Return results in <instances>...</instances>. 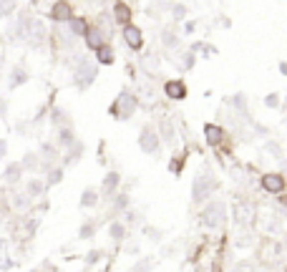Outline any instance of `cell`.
<instances>
[{
	"label": "cell",
	"mask_w": 287,
	"mask_h": 272,
	"mask_svg": "<svg viewBox=\"0 0 287 272\" xmlns=\"http://www.w3.org/2000/svg\"><path fill=\"white\" fill-rule=\"evenodd\" d=\"M101 202V194H98V189H94V186H86L84 191H81V207L84 209H94L96 204Z\"/></svg>",
	"instance_id": "21"
},
{
	"label": "cell",
	"mask_w": 287,
	"mask_h": 272,
	"mask_svg": "<svg viewBox=\"0 0 287 272\" xmlns=\"http://www.w3.org/2000/svg\"><path fill=\"white\" fill-rule=\"evenodd\" d=\"M5 157H8V141L0 139V159H5Z\"/></svg>",
	"instance_id": "47"
},
{
	"label": "cell",
	"mask_w": 287,
	"mask_h": 272,
	"mask_svg": "<svg viewBox=\"0 0 287 272\" xmlns=\"http://www.w3.org/2000/svg\"><path fill=\"white\" fill-rule=\"evenodd\" d=\"M96 79H98V66L91 63L89 56H76L73 58V86L86 91L89 86H94Z\"/></svg>",
	"instance_id": "1"
},
{
	"label": "cell",
	"mask_w": 287,
	"mask_h": 272,
	"mask_svg": "<svg viewBox=\"0 0 287 272\" xmlns=\"http://www.w3.org/2000/svg\"><path fill=\"white\" fill-rule=\"evenodd\" d=\"M30 197H28V194H13V207L15 209H28L30 207Z\"/></svg>",
	"instance_id": "39"
},
{
	"label": "cell",
	"mask_w": 287,
	"mask_h": 272,
	"mask_svg": "<svg viewBox=\"0 0 287 272\" xmlns=\"http://www.w3.org/2000/svg\"><path fill=\"white\" fill-rule=\"evenodd\" d=\"M121 222H124L126 227H131V229H134V227H139V224H144L141 214H139V212H134L131 207H129V209L124 212V219H121Z\"/></svg>",
	"instance_id": "34"
},
{
	"label": "cell",
	"mask_w": 287,
	"mask_h": 272,
	"mask_svg": "<svg viewBox=\"0 0 287 272\" xmlns=\"http://www.w3.org/2000/svg\"><path fill=\"white\" fill-rule=\"evenodd\" d=\"M96 229H98L96 219H86L84 224L78 227V240H91V237L96 235Z\"/></svg>",
	"instance_id": "30"
},
{
	"label": "cell",
	"mask_w": 287,
	"mask_h": 272,
	"mask_svg": "<svg viewBox=\"0 0 287 272\" xmlns=\"http://www.w3.org/2000/svg\"><path fill=\"white\" fill-rule=\"evenodd\" d=\"M84 151H86V146H84V141H73L68 149H66V154H63V159H61V164H63V169L66 167H76L81 159H84Z\"/></svg>",
	"instance_id": "8"
},
{
	"label": "cell",
	"mask_w": 287,
	"mask_h": 272,
	"mask_svg": "<svg viewBox=\"0 0 287 272\" xmlns=\"http://www.w3.org/2000/svg\"><path fill=\"white\" fill-rule=\"evenodd\" d=\"M252 129H255L260 136H270V129H267V126H262V124H257V121H252Z\"/></svg>",
	"instance_id": "46"
},
{
	"label": "cell",
	"mask_w": 287,
	"mask_h": 272,
	"mask_svg": "<svg viewBox=\"0 0 287 272\" xmlns=\"http://www.w3.org/2000/svg\"><path fill=\"white\" fill-rule=\"evenodd\" d=\"M139 108V96L131 93L129 89H121V93L116 96V101L108 106V116H113L116 121H129Z\"/></svg>",
	"instance_id": "2"
},
{
	"label": "cell",
	"mask_w": 287,
	"mask_h": 272,
	"mask_svg": "<svg viewBox=\"0 0 287 272\" xmlns=\"http://www.w3.org/2000/svg\"><path fill=\"white\" fill-rule=\"evenodd\" d=\"M154 265H156V260L149 255V257H139L134 265H131V270L129 272H151L154 270Z\"/></svg>",
	"instance_id": "31"
},
{
	"label": "cell",
	"mask_w": 287,
	"mask_h": 272,
	"mask_svg": "<svg viewBox=\"0 0 287 272\" xmlns=\"http://www.w3.org/2000/svg\"><path fill=\"white\" fill-rule=\"evenodd\" d=\"M15 8V0H0V18H8Z\"/></svg>",
	"instance_id": "41"
},
{
	"label": "cell",
	"mask_w": 287,
	"mask_h": 272,
	"mask_svg": "<svg viewBox=\"0 0 287 272\" xmlns=\"http://www.w3.org/2000/svg\"><path fill=\"white\" fill-rule=\"evenodd\" d=\"M20 177H23V167H20V162L8 164V167H5V172H3V179H5L8 184H18V181H20Z\"/></svg>",
	"instance_id": "28"
},
{
	"label": "cell",
	"mask_w": 287,
	"mask_h": 272,
	"mask_svg": "<svg viewBox=\"0 0 287 272\" xmlns=\"http://www.w3.org/2000/svg\"><path fill=\"white\" fill-rule=\"evenodd\" d=\"M46 25L43 23H40L38 18H33V15H25V41L30 43V46H40V43H43L46 41Z\"/></svg>",
	"instance_id": "6"
},
{
	"label": "cell",
	"mask_w": 287,
	"mask_h": 272,
	"mask_svg": "<svg viewBox=\"0 0 287 272\" xmlns=\"http://www.w3.org/2000/svg\"><path fill=\"white\" fill-rule=\"evenodd\" d=\"M20 167H23V172H38L40 169V157L33 154V151H28L25 157L20 159Z\"/></svg>",
	"instance_id": "29"
},
{
	"label": "cell",
	"mask_w": 287,
	"mask_h": 272,
	"mask_svg": "<svg viewBox=\"0 0 287 272\" xmlns=\"http://www.w3.org/2000/svg\"><path fill=\"white\" fill-rule=\"evenodd\" d=\"M194 28H196V23H194V20H187V23H184V33H189V35H191V33H194Z\"/></svg>",
	"instance_id": "50"
},
{
	"label": "cell",
	"mask_w": 287,
	"mask_h": 272,
	"mask_svg": "<svg viewBox=\"0 0 287 272\" xmlns=\"http://www.w3.org/2000/svg\"><path fill=\"white\" fill-rule=\"evenodd\" d=\"M84 41H86V46H89L91 51H96L98 46L108 43V30L101 28V25H94V28H89V33H86Z\"/></svg>",
	"instance_id": "13"
},
{
	"label": "cell",
	"mask_w": 287,
	"mask_h": 272,
	"mask_svg": "<svg viewBox=\"0 0 287 272\" xmlns=\"http://www.w3.org/2000/svg\"><path fill=\"white\" fill-rule=\"evenodd\" d=\"M108 237L113 240V242H124L126 237H129V227L121 222V219H111V224H108Z\"/></svg>",
	"instance_id": "19"
},
{
	"label": "cell",
	"mask_w": 287,
	"mask_h": 272,
	"mask_svg": "<svg viewBox=\"0 0 287 272\" xmlns=\"http://www.w3.org/2000/svg\"><path fill=\"white\" fill-rule=\"evenodd\" d=\"M280 73L287 76V61H280Z\"/></svg>",
	"instance_id": "52"
},
{
	"label": "cell",
	"mask_w": 287,
	"mask_h": 272,
	"mask_svg": "<svg viewBox=\"0 0 287 272\" xmlns=\"http://www.w3.org/2000/svg\"><path fill=\"white\" fill-rule=\"evenodd\" d=\"M184 162H187V154H177V157L169 162V172L174 177H182V169H184Z\"/></svg>",
	"instance_id": "36"
},
{
	"label": "cell",
	"mask_w": 287,
	"mask_h": 272,
	"mask_svg": "<svg viewBox=\"0 0 287 272\" xmlns=\"http://www.w3.org/2000/svg\"><path fill=\"white\" fill-rule=\"evenodd\" d=\"M46 189H48V186H46V181H43V179H38V177H33V179L25 184V194H28L30 199L40 197V194H43Z\"/></svg>",
	"instance_id": "27"
},
{
	"label": "cell",
	"mask_w": 287,
	"mask_h": 272,
	"mask_svg": "<svg viewBox=\"0 0 287 272\" xmlns=\"http://www.w3.org/2000/svg\"><path fill=\"white\" fill-rule=\"evenodd\" d=\"M141 229H144V237L149 240V242H161L164 240V232L159 229V227H154V224H141Z\"/></svg>",
	"instance_id": "33"
},
{
	"label": "cell",
	"mask_w": 287,
	"mask_h": 272,
	"mask_svg": "<svg viewBox=\"0 0 287 272\" xmlns=\"http://www.w3.org/2000/svg\"><path fill=\"white\" fill-rule=\"evenodd\" d=\"M260 184H262V189H265L267 194H285V189H287V177H285L282 172H267V174H262Z\"/></svg>",
	"instance_id": "7"
},
{
	"label": "cell",
	"mask_w": 287,
	"mask_h": 272,
	"mask_svg": "<svg viewBox=\"0 0 287 272\" xmlns=\"http://www.w3.org/2000/svg\"><path fill=\"white\" fill-rule=\"evenodd\" d=\"M111 18H113V23H118L121 28H124V25H129V23H131L134 10H131V5H129V3L118 0V3L113 5V10H111Z\"/></svg>",
	"instance_id": "16"
},
{
	"label": "cell",
	"mask_w": 287,
	"mask_h": 272,
	"mask_svg": "<svg viewBox=\"0 0 287 272\" xmlns=\"http://www.w3.org/2000/svg\"><path fill=\"white\" fill-rule=\"evenodd\" d=\"M51 124H53L56 129H61V126H73V124H71V113H68L66 108H61V106H53V108H51Z\"/></svg>",
	"instance_id": "23"
},
{
	"label": "cell",
	"mask_w": 287,
	"mask_h": 272,
	"mask_svg": "<svg viewBox=\"0 0 287 272\" xmlns=\"http://www.w3.org/2000/svg\"><path fill=\"white\" fill-rule=\"evenodd\" d=\"M94 53H96V61H98L101 66H111V63L116 61V51H113V46H111V43H103V46H98Z\"/></svg>",
	"instance_id": "24"
},
{
	"label": "cell",
	"mask_w": 287,
	"mask_h": 272,
	"mask_svg": "<svg viewBox=\"0 0 287 272\" xmlns=\"http://www.w3.org/2000/svg\"><path fill=\"white\" fill-rule=\"evenodd\" d=\"M229 272H257V265H255L252 260H239V262L232 265Z\"/></svg>",
	"instance_id": "37"
},
{
	"label": "cell",
	"mask_w": 287,
	"mask_h": 272,
	"mask_svg": "<svg viewBox=\"0 0 287 272\" xmlns=\"http://www.w3.org/2000/svg\"><path fill=\"white\" fill-rule=\"evenodd\" d=\"M164 93H167L172 101H184L189 96V89H187V84L182 79H172V81L164 84Z\"/></svg>",
	"instance_id": "12"
},
{
	"label": "cell",
	"mask_w": 287,
	"mask_h": 272,
	"mask_svg": "<svg viewBox=\"0 0 287 272\" xmlns=\"http://www.w3.org/2000/svg\"><path fill=\"white\" fill-rule=\"evenodd\" d=\"M161 43L167 46V48H179V43H182V38L172 30V28H164V33H161Z\"/></svg>",
	"instance_id": "32"
},
{
	"label": "cell",
	"mask_w": 287,
	"mask_h": 272,
	"mask_svg": "<svg viewBox=\"0 0 287 272\" xmlns=\"http://www.w3.org/2000/svg\"><path fill=\"white\" fill-rule=\"evenodd\" d=\"M250 245H252L250 235H242V240H237V247H250Z\"/></svg>",
	"instance_id": "49"
},
{
	"label": "cell",
	"mask_w": 287,
	"mask_h": 272,
	"mask_svg": "<svg viewBox=\"0 0 287 272\" xmlns=\"http://www.w3.org/2000/svg\"><path fill=\"white\" fill-rule=\"evenodd\" d=\"M204 139H207V144L209 146H222L224 144V139H227V134H224V129L222 126H217V124H204Z\"/></svg>",
	"instance_id": "18"
},
{
	"label": "cell",
	"mask_w": 287,
	"mask_h": 272,
	"mask_svg": "<svg viewBox=\"0 0 287 272\" xmlns=\"http://www.w3.org/2000/svg\"><path fill=\"white\" fill-rule=\"evenodd\" d=\"M280 162H282V167H285V169H287V159H280Z\"/></svg>",
	"instance_id": "54"
},
{
	"label": "cell",
	"mask_w": 287,
	"mask_h": 272,
	"mask_svg": "<svg viewBox=\"0 0 287 272\" xmlns=\"http://www.w3.org/2000/svg\"><path fill=\"white\" fill-rule=\"evenodd\" d=\"M63 181V167H51L48 177H46V186H56Z\"/></svg>",
	"instance_id": "35"
},
{
	"label": "cell",
	"mask_w": 287,
	"mask_h": 272,
	"mask_svg": "<svg viewBox=\"0 0 287 272\" xmlns=\"http://www.w3.org/2000/svg\"><path fill=\"white\" fill-rule=\"evenodd\" d=\"M156 134H159L161 144H167V146H172V144L177 141V131H174V124H172L169 116H161V119H159V129H156Z\"/></svg>",
	"instance_id": "15"
},
{
	"label": "cell",
	"mask_w": 287,
	"mask_h": 272,
	"mask_svg": "<svg viewBox=\"0 0 287 272\" xmlns=\"http://www.w3.org/2000/svg\"><path fill=\"white\" fill-rule=\"evenodd\" d=\"M227 103L232 106V111H239V113H242V119H244V121H250V124H252V116H250V101H247V96H244V93H234V96H229Z\"/></svg>",
	"instance_id": "17"
},
{
	"label": "cell",
	"mask_w": 287,
	"mask_h": 272,
	"mask_svg": "<svg viewBox=\"0 0 287 272\" xmlns=\"http://www.w3.org/2000/svg\"><path fill=\"white\" fill-rule=\"evenodd\" d=\"M131 207V194H113V197H111V212L113 214H124L126 209Z\"/></svg>",
	"instance_id": "22"
},
{
	"label": "cell",
	"mask_w": 287,
	"mask_h": 272,
	"mask_svg": "<svg viewBox=\"0 0 287 272\" xmlns=\"http://www.w3.org/2000/svg\"><path fill=\"white\" fill-rule=\"evenodd\" d=\"M194 63H196L194 51H187V53H184V61H182V68H184V71H189V68H194Z\"/></svg>",
	"instance_id": "44"
},
{
	"label": "cell",
	"mask_w": 287,
	"mask_h": 272,
	"mask_svg": "<svg viewBox=\"0 0 287 272\" xmlns=\"http://www.w3.org/2000/svg\"><path fill=\"white\" fill-rule=\"evenodd\" d=\"M199 222H201V227H207V229H219L227 222V204L222 199L207 202L204 209H201V214H199Z\"/></svg>",
	"instance_id": "4"
},
{
	"label": "cell",
	"mask_w": 287,
	"mask_h": 272,
	"mask_svg": "<svg viewBox=\"0 0 287 272\" xmlns=\"http://www.w3.org/2000/svg\"><path fill=\"white\" fill-rule=\"evenodd\" d=\"M101 257H103V252H101V250H91L84 260H86V265L91 267V265H98V262H101Z\"/></svg>",
	"instance_id": "43"
},
{
	"label": "cell",
	"mask_w": 287,
	"mask_h": 272,
	"mask_svg": "<svg viewBox=\"0 0 287 272\" xmlns=\"http://www.w3.org/2000/svg\"><path fill=\"white\" fill-rule=\"evenodd\" d=\"M89 20L84 18V15H73L71 20H68V30H71V35H76V38H86V33H89Z\"/></svg>",
	"instance_id": "20"
},
{
	"label": "cell",
	"mask_w": 287,
	"mask_h": 272,
	"mask_svg": "<svg viewBox=\"0 0 287 272\" xmlns=\"http://www.w3.org/2000/svg\"><path fill=\"white\" fill-rule=\"evenodd\" d=\"M139 149L146 154V157H159L161 154V139L156 134V129L151 124H144L139 131Z\"/></svg>",
	"instance_id": "5"
},
{
	"label": "cell",
	"mask_w": 287,
	"mask_h": 272,
	"mask_svg": "<svg viewBox=\"0 0 287 272\" xmlns=\"http://www.w3.org/2000/svg\"><path fill=\"white\" fill-rule=\"evenodd\" d=\"M30 81V76H28V71L23 68V66H15L13 71H10V79H8V86L10 89H18V86H23V84H28Z\"/></svg>",
	"instance_id": "25"
},
{
	"label": "cell",
	"mask_w": 287,
	"mask_h": 272,
	"mask_svg": "<svg viewBox=\"0 0 287 272\" xmlns=\"http://www.w3.org/2000/svg\"><path fill=\"white\" fill-rule=\"evenodd\" d=\"M265 151L270 154L272 159H285V151H282V146H280L277 141H272V139H270V141L265 144Z\"/></svg>",
	"instance_id": "38"
},
{
	"label": "cell",
	"mask_w": 287,
	"mask_h": 272,
	"mask_svg": "<svg viewBox=\"0 0 287 272\" xmlns=\"http://www.w3.org/2000/svg\"><path fill=\"white\" fill-rule=\"evenodd\" d=\"M174 255H177V245H164V247H161V257L172 260Z\"/></svg>",
	"instance_id": "45"
},
{
	"label": "cell",
	"mask_w": 287,
	"mask_h": 272,
	"mask_svg": "<svg viewBox=\"0 0 287 272\" xmlns=\"http://www.w3.org/2000/svg\"><path fill=\"white\" fill-rule=\"evenodd\" d=\"M5 113H8V101L0 96V119H5Z\"/></svg>",
	"instance_id": "48"
},
{
	"label": "cell",
	"mask_w": 287,
	"mask_h": 272,
	"mask_svg": "<svg viewBox=\"0 0 287 272\" xmlns=\"http://www.w3.org/2000/svg\"><path fill=\"white\" fill-rule=\"evenodd\" d=\"M280 103H282L280 93H275V91H272V93H267V96H265V106H267V108H280Z\"/></svg>",
	"instance_id": "42"
},
{
	"label": "cell",
	"mask_w": 287,
	"mask_h": 272,
	"mask_svg": "<svg viewBox=\"0 0 287 272\" xmlns=\"http://www.w3.org/2000/svg\"><path fill=\"white\" fill-rule=\"evenodd\" d=\"M232 217H234V224L247 227V224L252 222V217H255L252 204H247V202H234V204H232Z\"/></svg>",
	"instance_id": "9"
},
{
	"label": "cell",
	"mask_w": 287,
	"mask_h": 272,
	"mask_svg": "<svg viewBox=\"0 0 287 272\" xmlns=\"http://www.w3.org/2000/svg\"><path fill=\"white\" fill-rule=\"evenodd\" d=\"M126 252H129V255H139V242H131V245H126Z\"/></svg>",
	"instance_id": "51"
},
{
	"label": "cell",
	"mask_w": 287,
	"mask_h": 272,
	"mask_svg": "<svg viewBox=\"0 0 287 272\" xmlns=\"http://www.w3.org/2000/svg\"><path fill=\"white\" fill-rule=\"evenodd\" d=\"M73 18V8L68 0H56V3L51 5V20L56 23H68Z\"/></svg>",
	"instance_id": "14"
},
{
	"label": "cell",
	"mask_w": 287,
	"mask_h": 272,
	"mask_svg": "<svg viewBox=\"0 0 287 272\" xmlns=\"http://www.w3.org/2000/svg\"><path fill=\"white\" fill-rule=\"evenodd\" d=\"M219 186V179L209 172H199L191 181V204H204L212 194L217 191Z\"/></svg>",
	"instance_id": "3"
},
{
	"label": "cell",
	"mask_w": 287,
	"mask_h": 272,
	"mask_svg": "<svg viewBox=\"0 0 287 272\" xmlns=\"http://www.w3.org/2000/svg\"><path fill=\"white\" fill-rule=\"evenodd\" d=\"M280 202H282V204H287V197H280Z\"/></svg>",
	"instance_id": "53"
},
{
	"label": "cell",
	"mask_w": 287,
	"mask_h": 272,
	"mask_svg": "<svg viewBox=\"0 0 287 272\" xmlns=\"http://www.w3.org/2000/svg\"><path fill=\"white\" fill-rule=\"evenodd\" d=\"M169 10H172V18H174V20H184V18H187V5H182V3H172Z\"/></svg>",
	"instance_id": "40"
},
{
	"label": "cell",
	"mask_w": 287,
	"mask_h": 272,
	"mask_svg": "<svg viewBox=\"0 0 287 272\" xmlns=\"http://www.w3.org/2000/svg\"><path fill=\"white\" fill-rule=\"evenodd\" d=\"M73 141H76V131H73V126H61L58 134H56V146L68 149Z\"/></svg>",
	"instance_id": "26"
},
{
	"label": "cell",
	"mask_w": 287,
	"mask_h": 272,
	"mask_svg": "<svg viewBox=\"0 0 287 272\" xmlns=\"http://www.w3.org/2000/svg\"><path fill=\"white\" fill-rule=\"evenodd\" d=\"M118 186H121V174H118V172H108V174L103 177V181H101V199H108V202H111V197L118 191Z\"/></svg>",
	"instance_id": "11"
},
{
	"label": "cell",
	"mask_w": 287,
	"mask_h": 272,
	"mask_svg": "<svg viewBox=\"0 0 287 272\" xmlns=\"http://www.w3.org/2000/svg\"><path fill=\"white\" fill-rule=\"evenodd\" d=\"M124 43L131 48V51H141L144 48V35H141V28L129 23L124 25Z\"/></svg>",
	"instance_id": "10"
}]
</instances>
